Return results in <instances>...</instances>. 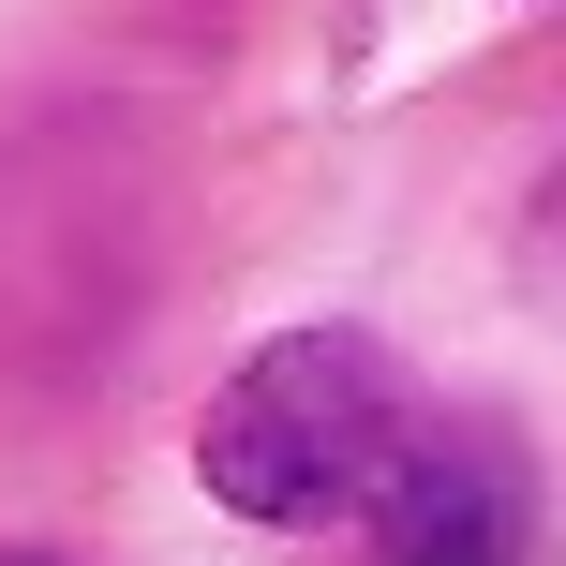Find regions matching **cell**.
I'll return each instance as SVG.
<instances>
[{"instance_id": "3", "label": "cell", "mask_w": 566, "mask_h": 566, "mask_svg": "<svg viewBox=\"0 0 566 566\" xmlns=\"http://www.w3.org/2000/svg\"><path fill=\"white\" fill-rule=\"evenodd\" d=\"M0 566H45V552H0Z\"/></svg>"}, {"instance_id": "1", "label": "cell", "mask_w": 566, "mask_h": 566, "mask_svg": "<svg viewBox=\"0 0 566 566\" xmlns=\"http://www.w3.org/2000/svg\"><path fill=\"white\" fill-rule=\"evenodd\" d=\"M402 448H418V388L373 328H283L195 418V478L239 522H343L402 478Z\"/></svg>"}, {"instance_id": "2", "label": "cell", "mask_w": 566, "mask_h": 566, "mask_svg": "<svg viewBox=\"0 0 566 566\" xmlns=\"http://www.w3.org/2000/svg\"><path fill=\"white\" fill-rule=\"evenodd\" d=\"M373 507H388L373 566H522V492L492 448H402V478Z\"/></svg>"}]
</instances>
